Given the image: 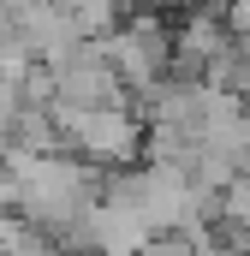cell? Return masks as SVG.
<instances>
[{
	"instance_id": "6da1fadb",
	"label": "cell",
	"mask_w": 250,
	"mask_h": 256,
	"mask_svg": "<svg viewBox=\"0 0 250 256\" xmlns=\"http://www.w3.org/2000/svg\"><path fill=\"white\" fill-rule=\"evenodd\" d=\"M54 120H60L66 143H78V155L108 167V173H125L131 155L149 143V126L131 108H66V102H54Z\"/></svg>"
},
{
	"instance_id": "7a4b0ae2",
	"label": "cell",
	"mask_w": 250,
	"mask_h": 256,
	"mask_svg": "<svg viewBox=\"0 0 250 256\" xmlns=\"http://www.w3.org/2000/svg\"><path fill=\"white\" fill-rule=\"evenodd\" d=\"M102 48L131 96H149L161 78H173V24L161 12H131L120 24V36H108Z\"/></svg>"
},
{
	"instance_id": "3957f363",
	"label": "cell",
	"mask_w": 250,
	"mask_h": 256,
	"mask_svg": "<svg viewBox=\"0 0 250 256\" xmlns=\"http://www.w3.org/2000/svg\"><path fill=\"white\" fill-rule=\"evenodd\" d=\"M232 48V30H226V12H185L173 18V78H196Z\"/></svg>"
},
{
	"instance_id": "277c9868",
	"label": "cell",
	"mask_w": 250,
	"mask_h": 256,
	"mask_svg": "<svg viewBox=\"0 0 250 256\" xmlns=\"http://www.w3.org/2000/svg\"><path fill=\"white\" fill-rule=\"evenodd\" d=\"M220 214H226V220H232V226H238V232L250 238V179H238L232 191L220 196Z\"/></svg>"
},
{
	"instance_id": "5b68a950",
	"label": "cell",
	"mask_w": 250,
	"mask_h": 256,
	"mask_svg": "<svg viewBox=\"0 0 250 256\" xmlns=\"http://www.w3.org/2000/svg\"><path fill=\"white\" fill-rule=\"evenodd\" d=\"M143 256H196V244H190L185 232H167V238H155Z\"/></svg>"
}]
</instances>
